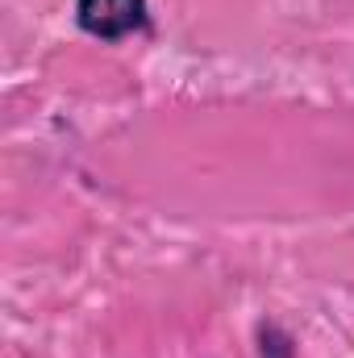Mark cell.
Listing matches in <instances>:
<instances>
[{"mask_svg":"<svg viewBox=\"0 0 354 358\" xmlns=\"http://www.w3.org/2000/svg\"><path fill=\"white\" fill-rule=\"evenodd\" d=\"M76 17H80L84 34L117 42L125 34L146 29L150 8H146V0H76Z\"/></svg>","mask_w":354,"mask_h":358,"instance_id":"1","label":"cell"},{"mask_svg":"<svg viewBox=\"0 0 354 358\" xmlns=\"http://www.w3.org/2000/svg\"><path fill=\"white\" fill-rule=\"evenodd\" d=\"M263 358H292V342H288L275 325L263 329Z\"/></svg>","mask_w":354,"mask_h":358,"instance_id":"2","label":"cell"}]
</instances>
